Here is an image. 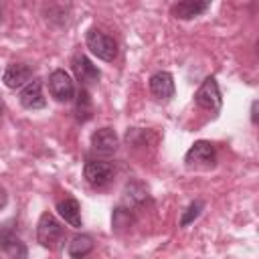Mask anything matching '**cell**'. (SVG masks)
I'll return each instance as SVG.
<instances>
[{"instance_id": "cell-13", "label": "cell", "mask_w": 259, "mask_h": 259, "mask_svg": "<svg viewBox=\"0 0 259 259\" xmlns=\"http://www.w3.org/2000/svg\"><path fill=\"white\" fill-rule=\"evenodd\" d=\"M57 210H59L61 219H63L67 225H71V227H75V229H81V225H83V221H81V206H79V202H77L75 198L59 200V202H57Z\"/></svg>"}, {"instance_id": "cell-22", "label": "cell", "mask_w": 259, "mask_h": 259, "mask_svg": "<svg viewBox=\"0 0 259 259\" xmlns=\"http://www.w3.org/2000/svg\"><path fill=\"white\" fill-rule=\"evenodd\" d=\"M2 113H4V101L0 99V117H2Z\"/></svg>"}, {"instance_id": "cell-21", "label": "cell", "mask_w": 259, "mask_h": 259, "mask_svg": "<svg viewBox=\"0 0 259 259\" xmlns=\"http://www.w3.org/2000/svg\"><path fill=\"white\" fill-rule=\"evenodd\" d=\"M251 119H253V123H257V101H253V105H251Z\"/></svg>"}, {"instance_id": "cell-8", "label": "cell", "mask_w": 259, "mask_h": 259, "mask_svg": "<svg viewBox=\"0 0 259 259\" xmlns=\"http://www.w3.org/2000/svg\"><path fill=\"white\" fill-rule=\"evenodd\" d=\"M71 67H73V73H75L77 81H79V83H83V85L97 83V81H99V77H101L99 69L89 61V57H85V55H81V53L73 57Z\"/></svg>"}, {"instance_id": "cell-23", "label": "cell", "mask_w": 259, "mask_h": 259, "mask_svg": "<svg viewBox=\"0 0 259 259\" xmlns=\"http://www.w3.org/2000/svg\"><path fill=\"white\" fill-rule=\"evenodd\" d=\"M0 18H2V14H0Z\"/></svg>"}, {"instance_id": "cell-15", "label": "cell", "mask_w": 259, "mask_h": 259, "mask_svg": "<svg viewBox=\"0 0 259 259\" xmlns=\"http://www.w3.org/2000/svg\"><path fill=\"white\" fill-rule=\"evenodd\" d=\"M93 247H95V243L89 235H77V237L71 239V243L67 247V253H69L71 259H83L93 251Z\"/></svg>"}, {"instance_id": "cell-2", "label": "cell", "mask_w": 259, "mask_h": 259, "mask_svg": "<svg viewBox=\"0 0 259 259\" xmlns=\"http://www.w3.org/2000/svg\"><path fill=\"white\" fill-rule=\"evenodd\" d=\"M85 42H87V49L101 61L111 63L117 57V42L99 28H89L85 34Z\"/></svg>"}, {"instance_id": "cell-1", "label": "cell", "mask_w": 259, "mask_h": 259, "mask_svg": "<svg viewBox=\"0 0 259 259\" xmlns=\"http://www.w3.org/2000/svg\"><path fill=\"white\" fill-rule=\"evenodd\" d=\"M63 237H65L63 225L51 212H42L38 219V225H36V241L47 249H57L61 245Z\"/></svg>"}, {"instance_id": "cell-5", "label": "cell", "mask_w": 259, "mask_h": 259, "mask_svg": "<svg viewBox=\"0 0 259 259\" xmlns=\"http://www.w3.org/2000/svg\"><path fill=\"white\" fill-rule=\"evenodd\" d=\"M214 160H217L214 146L210 142H204V140L194 142L184 156V162L188 166H194V168H210L214 164Z\"/></svg>"}, {"instance_id": "cell-7", "label": "cell", "mask_w": 259, "mask_h": 259, "mask_svg": "<svg viewBox=\"0 0 259 259\" xmlns=\"http://www.w3.org/2000/svg\"><path fill=\"white\" fill-rule=\"evenodd\" d=\"M2 81L8 89H20V87H24L26 83L32 81V69L24 63H10L4 69Z\"/></svg>"}, {"instance_id": "cell-10", "label": "cell", "mask_w": 259, "mask_h": 259, "mask_svg": "<svg viewBox=\"0 0 259 259\" xmlns=\"http://www.w3.org/2000/svg\"><path fill=\"white\" fill-rule=\"evenodd\" d=\"M18 99H20V105L26 109H42L47 105V99L42 95V83L38 79H32L30 83H26Z\"/></svg>"}, {"instance_id": "cell-9", "label": "cell", "mask_w": 259, "mask_h": 259, "mask_svg": "<svg viewBox=\"0 0 259 259\" xmlns=\"http://www.w3.org/2000/svg\"><path fill=\"white\" fill-rule=\"evenodd\" d=\"M117 146H119V138L111 127H99L97 132L91 134V148L97 154L109 156L117 150Z\"/></svg>"}, {"instance_id": "cell-18", "label": "cell", "mask_w": 259, "mask_h": 259, "mask_svg": "<svg viewBox=\"0 0 259 259\" xmlns=\"http://www.w3.org/2000/svg\"><path fill=\"white\" fill-rule=\"evenodd\" d=\"M111 225H113V229H115V231H121V229L130 227V225H132V212H130V210H125V208H121V206H117V208L113 210Z\"/></svg>"}, {"instance_id": "cell-11", "label": "cell", "mask_w": 259, "mask_h": 259, "mask_svg": "<svg viewBox=\"0 0 259 259\" xmlns=\"http://www.w3.org/2000/svg\"><path fill=\"white\" fill-rule=\"evenodd\" d=\"M0 251L6 253L10 259H26V245L10 229L0 231Z\"/></svg>"}, {"instance_id": "cell-14", "label": "cell", "mask_w": 259, "mask_h": 259, "mask_svg": "<svg viewBox=\"0 0 259 259\" xmlns=\"http://www.w3.org/2000/svg\"><path fill=\"white\" fill-rule=\"evenodd\" d=\"M208 2H196V0H188V2H178L172 6V14L176 18H182V20H188V18H194L198 14H202L204 10H208Z\"/></svg>"}, {"instance_id": "cell-3", "label": "cell", "mask_w": 259, "mask_h": 259, "mask_svg": "<svg viewBox=\"0 0 259 259\" xmlns=\"http://www.w3.org/2000/svg\"><path fill=\"white\" fill-rule=\"evenodd\" d=\"M194 101L198 107L202 109H208V111H219L221 105H223V97H221V91H219V83L214 77H206L202 81V85L196 89L194 93Z\"/></svg>"}, {"instance_id": "cell-19", "label": "cell", "mask_w": 259, "mask_h": 259, "mask_svg": "<svg viewBox=\"0 0 259 259\" xmlns=\"http://www.w3.org/2000/svg\"><path fill=\"white\" fill-rule=\"evenodd\" d=\"M125 196L132 200V202H144L146 200V188L142 186V184H127V188H125Z\"/></svg>"}, {"instance_id": "cell-4", "label": "cell", "mask_w": 259, "mask_h": 259, "mask_svg": "<svg viewBox=\"0 0 259 259\" xmlns=\"http://www.w3.org/2000/svg\"><path fill=\"white\" fill-rule=\"evenodd\" d=\"M49 93L53 99L67 103L75 97V85L69 77V73H65L63 69H57L49 75Z\"/></svg>"}, {"instance_id": "cell-12", "label": "cell", "mask_w": 259, "mask_h": 259, "mask_svg": "<svg viewBox=\"0 0 259 259\" xmlns=\"http://www.w3.org/2000/svg\"><path fill=\"white\" fill-rule=\"evenodd\" d=\"M150 93L156 97V99H170L174 95V79L168 71H158L150 77Z\"/></svg>"}, {"instance_id": "cell-17", "label": "cell", "mask_w": 259, "mask_h": 259, "mask_svg": "<svg viewBox=\"0 0 259 259\" xmlns=\"http://www.w3.org/2000/svg\"><path fill=\"white\" fill-rule=\"evenodd\" d=\"M202 208H204V202H202V200H194V202H190V204L186 206V210L182 212V217H180V227L190 225V223L202 212Z\"/></svg>"}, {"instance_id": "cell-16", "label": "cell", "mask_w": 259, "mask_h": 259, "mask_svg": "<svg viewBox=\"0 0 259 259\" xmlns=\"http://www.w3.org/2000/svg\"><path fill=\"white\" fill-rule=\"evenodd\" d=\"M75 97H77L75 99V117L79 121H87L93 115V105H91V97H89L87 89L83 87Z\"/></svg>"}, {"instance_id": "cell-6", "label": "cell", "mask_w": 259, "mask_h": 259, "mask_svg": "<svg viewBox=\"0 0 259 259\" xmlns=\"http://www.w3.org/2000/svg\"><path fill=\"white\" fill-rule=\"evenodd\" d=\"M113 164L109 160H89L83 168V174H85V180L91 184V186H105L111 182L113 178Z\"/></svg>"}, {"instance_id": "cell-20", "label": "cell", "mask_w": 259, "mask_h": 259, "mask_svg": "<svg viewBox=\"0 0 259 259\" xmlns=\"http://www.w3.org/2000/svg\"><path fill=\"white\" fill-rule=\"evenodd\" d=\"M6 202H8V194H6V190L0 186V210L6 206Z\"/></svg>"}]
</instances>
